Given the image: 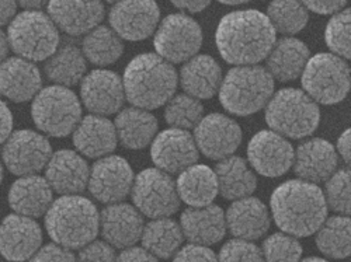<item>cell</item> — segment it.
<instances>
[{
    "label": "cell",
    "instance_id": "cell-1",
    "mask_svg": "<svg viewBox=\"0 0 351 262\" xmlns=\"http://www.w3.org/2000/svg\"><path fill=\"white\" fill-rule=\"evenodd\" d=\"M276 30L258 10H238L218 24L215 42L221 56L232 65H256L266 60L276 42Z\"/></svg>",
    "mask_w": 351,
    "mask_h": 262
},
{
    "label": "cell",
    "instance_id": "cell-2",
    "mask_svg": "<svg viewBox=\"0 0 351 262\" xmlns=\"http://www.w3.org/2000/svg\"><path fill=\"white\" fill-rule=\"evenodd\" d=\"M276 224L291 236L306 237L326 220L328 205L324 191L316 184L292 180L281 184L271 195Z\"/></svg>",
    "mask_w": 351,
    "mask_h": 262
},
{
    "label": "cell",
    "instance_id": "cell-3",
    "mask_svg": "<svg viewBox=\"0 0 351 262\" xmlns=\"http://www.w3.org/2000/svg\"><path fill=\"white\" fill-rule=\"evenodd\" d=\"M178 72L158 53H142L130 62L123 84L125 99L138 108L155 109L166 104L178 89Z\"/></svg>",
    "mask_w": 351,
    "mask_h": 262
},
{
    "label": "cell",
    "instance_id": "cell-4",
    "mask_svg": "<svg viewBox=\"0 0 351 262\" xmlns=\"http://www.w3.org/2000/svg\"><path fill=\"white\" fill-rule=\"evenodd\" d=\"M45 228L49 237L69 250H80L96 239L100 230V215L95 203L76 195H62L52 200L45 213Z\"/></svg>",
    "mask_w": 351,
    "mask_h": 262
},
{
    "label": "cell",
    "instance_id": "cell-5",
    "mask_svg": "<svg viewBox=\"0 0 351 262\" xmlns=\"http://www.w3.org/2000/svg\"><path fill=\"white\" fill-rule=\"evenodd\" d=\"M274 94V79L267 69L257 65H241L230 69L219 86L223 108L238 116L256 114L266 107Z\"/></svg>",
    "mask_w": 351,
    "mask_h": 262
},
{
    "label": "cell",
    "instance_id": "cell-6",
    "mask_svg": "<svg viewBox=\"0 0 351 262\" xmlns=\"http://www.w3.org/2000/svg\"><path fill=\"white\" fill-rule=\"evenodd\" d=\"M266 121L271 131L284 137L302 139L317 129L320 111L305 92L282 89L269 100Z\"/></svg>",
    "mask_w": 351,
    "mask_h": 262
},
{
    "label": "cell",
    "instance_id": "cell-7",
    "mask_svg": "<svg viewBox=\"0 0 351 262\" xmlns=\"http://www.w3.org/2000/svg\"><path fill=\"white\" fill-rule=\"evenodd\" d=\"M6 36L10 49L32 62L47 61L60 48V30L40 10H25L14 16Z\"/></svg>",
    "mask_w": 351,
    "mask_h": 262
},
{
    "label": "cell",
    "instance_id": "cell-8",
    "mask_svg": "<svg viewBox=\"0 0 351 262\" xmlns=\"http://www.w3.org/2000/svg\"><path fill=\"white\" fill-rule=\"evenodd\" d=\"M32 116L41 132L53 137H65L82 120V105L69 87L55 84L41 89L34 97Z\"/></svg>",
    "mask_w": 351,
    "mask_h": 262
},
{
    "label": "cell",
    "instance_id": "cell-9",
    "mask_svg": "<svg viewBox=\"0 0 351 262\" xmlns=\"http://www.w3.org/2000/svg\"><path fill=\"white\" fill-rule=\"evenodd\" d=\"M301 77L305 93L319 104L341 103L350 92V68L335 53H317L309 57Z\"/></svg>",
    "mask_w": 351,
    "mask_h": 262
},
{
    "label": "cell",
    "instance_id": "cell-10",
    "mask_svg": "<svg viewBox=\"0 0 351 262\" xmlns=\"http://www.w3.org/2000/svg\"><path fill=\"white\" fill-rule=\"evenodd\" d=\"M135 208L145 216L169 218L180 208V198L170 174L159 168L143 170L131 188Z\"/></svg>",
    "mask_w": 351,
    "mask_h": 262
},
{
    "label": "cell",
    "instance_id": "cell-11",
    "mask_svg": "<svg viewBox=\"0 0 351 262\" xmlns=\"http://www.w3.org/2000/svg\"><path fill=\"white\" fill-rule=\"evenodd\" d=\"M202 44L201 27L186 14H170L156 28L154 45L170 64H183L197 55Z\"/></svg>",
    "mask_w": 351,
    "mask_h": 262
},
{
    "label": "cell",
    "instance_id": "cell-12",
    "mask_svg": "<svg viewBox=\"0 0 351 262\" xmlns=\"http://www.w3.org/2000/svg\"><path fill=\"white\" fill-rule=\"evenodd\" d=\"M52 156L51 143L38 132L21 129L12 132L3 143L2 160L14 176H32L45 168Z\"/></svg>",
    "mask_w": 351,
    "mask_h": 262
},
{
    "label": "cell",
    "instance_id": "cell-13",
    "mask_svg": "<svg viewBox=\"0 0 351 262\" xmlns=\"http://www.w3.org/2000/svg\"><path fill=\"white\" fill-rule=\"evenodd\" d=\"M159 18L155 0H119L108 16L112 30L128 41L149 38L156 31Z\"/></svg>",
    "mask_w": 351,
    "mask_h": 262
},
{
    "label": "cell",
    "instance_id": "cell-14",
    "mask_svg": "<svg viewBox=\"0 0 351 262\" xmlns=\"http://www.w3.org/2000/svg\"><path fill=\"white\" fill-rule=\"evenodd\" d=\"M134 172L130 163L120 156L100 157L90 170V194L103 203L121 202L131 192Z\"/></svg>",
    "mask_w": 351,
    "mask_h": 262
},
{
    "label": "cell",
    "instance_id": "cell-15",
    "mask_svg": "<svg viewBox=\"0 0 351 262\" xmlns=\"http://www.w3.org/2000/svg\"><path fill=\"white\" fill-rule=\"evenodd\" d=\"M294 149L291 143L274 131L256 133L247 146L252 167L265 177H281L294 163Z\"/></svg>",
    "mask_w": 351,
    "mask_h": 262
},
{
    "label": "cell",
    "instance_id": "cell-16",
    "mask_svg": "<svg viewBox=\"0 0 351 262\" xmlns=\"http://www.w3.org/2000/svg\"><path fill=\"white\" fill-rule=\"evenodd\" d=\"M194 140L198 150L213 160H221L235 153L242 142L241 127L222 114L202 116L195 127Z\"/></svg>",
    "mask_w": 351,
    "mask_h": 262
},
{
    "label": "cell",
    "instance_id": "cell-17",
    "mask_svg": "<svg viewBox=\"0 0 351 262\" xmlns=\"http://www.w3.org/2000/svg\"><path fill=\"white\" fill-rule=\"evenodd\" d=\"M47 8L58 30L72 37L92 31L104 18L101 0H48Z\"/></svg>",
    "mask_w": 351,
    "mask_h": 262
},
{
    "label": "cell",
    "instance_id": "cell-18",
    "mask_svg": "<svg viewBox=\"0 0 351 262\" xmlns=\"http://www.w3.org/2000/svg\"><path fill=\"white\" fill-rule=\"evenodd\" d=\"M80 97L92 114L112 115L121 109L125 100L123 80L111 70H93L82 79Z\"/></svg>",
    "mask_w": 351,
    "mask_h": 262
},
{
    "label": "cell",
    "instance_id": "cell-19",
    "mask_svg": "<svg viewBox=\"0 0 351 262\" xmlns=\"http://www.w3.org/2000/svg\"><path fill=\"white\" fill-rule=\"evenodd\" d=\"M151 155L159 170L167 174H180L197 163L198 148L194 136L187 131L171 128L155 136Z\"/></svg>",
    "mask_w": 351,
    "mask_h": 262
},
{
    "label": "cell",
    "instance_id": "cell-20",
    "mask_svg": "<svg viewBox=\"0 0 351 262\" xmlns=\"http://www.w3.org/2000/svg\"><path fill=\"white\" fill-rule=\"evenodd\" d=\"M41 243L43 231L33 218L14 213L0 223V255L8 261L33 258Z\"/></svg>",
    "mask_w": 351,
    "mask_h": 262
},
{
    "label": "cell",
    "instance_id": "cell-21",
    "mask_svg": "<svg viewBox=\"0 0 351 262\" xmlns=\"http://www.w3.org/2000/svg\"><path fill=\"white\" fill-rule=\"evenodd\" d=\"M90 168L86 160L72 150L53 153L45 166V180L52 191L61 195H76L86 189Z\"/></svg>",
    "mask_w": 351,
    "mask_h": 262
},
{
    "label": "cell",
    "instance_id": "cell-22",
    "mask_svg": "<svg viewBox=\"0 0 351 262\" xmlns=\"http://www.w3.org/2000/svg\"><path fill=\"white\" fill-rule=\"evenodd\" d=\"M43 77L34 62L24 57H6L0 64V94L14 103L33 100L41 90Z\"/></svg>",
    "mask_w": 351,
    "mask_h": 262
},
{
    "label": "cell",
    "instance_id": "cell-23",
    "mask_svg": "<svg viewBox=\"0 0 351 262\" xmlns=\"http://www.w3.org/2000/svg\"><path fill=\"white\" fill-rule=\"evenodd\" d=\"M143 226L139 211L127 203H110L100 215L101 235L114 248L134 246L141 239Z\"/></svg>",
    "mask_w": 351,
    "mask_h": 262
},
{
    "label": "cell",
    "instance_id": "cell-24",
    "mask_svg": "<svg viewBox=\"0 0 351 262\" xmlns=\"http://www.w3.org/2000/svg\"><path fill=\"white\" fill-rule=\"evenodd\" d=\"M294 171L308 183L326 181L337 168V152L324 139L313 137L301 143L294 153Z\"/></svg>",
    "mask_w": 351,
    "mask_h": 262
},
{
    "label": "cell",
    "instance_id": "cell-25",
    "mask_svg": "<svg viewBox=\"0 0 351 262\" xmlns=\"http://www.w3.org/2000/svg\"><path fill=\"white\" fill-rule=\"evenodd\" d=\"M226 228L233 236L245 240H257L270 228L267 207L257 198L245 196L237 199L225 215Z\"/></svg>",
    "mask_w": 351,
    "mask_h": 262
},
{
    "label": "cell",
    "instance_id": "cell-26",
    "mask_svg": "<svg viewBox=\"0 0 351 262\" xmlns=\"http://www.w3.org/2000/svg\"><path fill=\"white\" fill-rule=\"evenodd\" d=\"M73 133L76 150L90 159H100L112 153L117 148L115 127L106 116L87 115L79 121Z\"/></svg>",
    "mask_w": 351,
    "mask_h": 262
},
{
    "label": "cell",
    "instance_id": "cell-27",
    "mask_svg": "<svg viewBox=\"0 0 351 262\" xmlns=\"http://www.w3.org/2000/svg\"><path fill=\"white\" fill-rule=\"evenodd\" d=\"M183 236L201 246H213L221 241L226 233L225 213L219 207H191L182 215Z\"/></svg>",
    "mask_w": 351,
    "mask_h": 262
},
{
    "label": "cell",
    "instance_id": "cell-28",
    "mask_svg": "<svg viewBox=\"0 0 351 262\" xmlns=\"http://www.w3.org/2000/svg\"><path fill=\"white\" fill-rule=\"evenodd\" d=\"M52 192L48 181L37 174L23 176L10 187L9 205L19 215L33 219L41 218L51 207Z\"/></svg>",
    "mask_w": 351,
    "mask_h": 262
},
{
    "label": "cell",
    "instance_id": "cell-29",
    "mask_svg": "<svg viewBox=\"0 0 351 262\" xmlns=\"http://www.w3.org/2000/svg\"><path fill=\"white\" fill-rule=\"evenodd\" d=\"M179 79L189 96L197 100H208L219 90L222 70L213 56L194 55L186 61Z\"/></svg>",
    "mask_w": 351,
    "mask_h": 262
},
{
    "label": "cell",
    "instance_id": "cell-30",
    "mask_svg": "<svg viewBox=\"0 0 351 262\" xmlns=\"http://www.w3.org/2000/svg\"><path fill=\"white\" fill-rule=\"evenodd\" d=\"M309 57V49L302 41L284 37L274 42L266 57L267 72L280 81H292L301 77Z\"/></svg>",
    "mask_w": 351,
    "mask_h": 262
},
{
    "label": "cell",
    "instance_id": "cell-31",
    "mask_svg": "<svg viewBox=\"0 0 351 262\" xmlns=\"http://www.w3.org/2000/svg\"><path fill=\"white\" fill-rule=\"evenodd\" d=\"M115 132L123 146L139 150L148 146L158 132V120L149 111L138 107L123 109L115 118Z\"/></svg>",
    "mask_w": 351,
    "mask_h": 262
},
{
    "label": "cell",
    "instance_id": "cell-32",
    "mask_svg": "<svg viewBox=\"0 0 351 262\" xmlns=\"http://www.w3.org/2000/svg\"><path fill=\"white\" fill-rule=\"evenodd\" d=\"M218 192L230 200L250 196L257 187V180L247 163L237 156L221 159L215 167Z\"/></svg>",
    "mask_w": 351,
    "mask_h": 262
},
{
    "label": "cell",
    "instance_id": "cell-33",
    "mask_svg": "<svg viewBox=\"0 0 351 262\" xmlns=\"http://www.w3.org/2000/svg\"><path fill=\"white\" fill-rule=\"evenodd\" d=\"M176 188L180 200L190 207L210 205L218 195L215 172L202 164H193L183 170Z\"/></svg>",
    "mask_w": 351,
    "mask_h": 262
},
{
    "label": "cell",
    "instance_id": "cell-34",
    "mask_svg": "<svg viewBox=\"0 0 351 262\" xmlns=\"http://www.w3.org/2000/svg\"><path fill=\"white\" fill-rule=\"evenodd\" d=\"M182 227L169 218H158L143 226L141 240L142 247L154 257L167 259L173 257L183 243Z\"/></svg>",
    "mask_w": 351,
    "mask_h": 262
},
{
    "label": "cell",
    "instance_id": "cell-35",
    "mask_svg": "<svg viewBox=\"0 0 351 262\" xmlns=\"http://www.w3.org/2000/svg\"><path fill=\"white\" fill-rule=\"evenodd\" d=\"M47 77L58 86L72 87L82 81L86 73V57L76 45L68 44L58 48L45 64Z\"/></svg>",
    "mask_w": 351,
    "mask_h": 262
},
{
    "label": "cell",
    "instance_id": "cell-36",
    "mask_svg": "<svg viewBox=\"0 0 351 262\" xmlns=\"http://www.w3.org/2000/svg\"><path fill=\"white\" fill-rule=\"evenodd\" d=\"M123 52L124 44L121 37L110 27L97 25L92 31L84 34L82 53L93 65H112L120 60Z\"/></svg>",
    "mask_w": 351,
    "mask_h": 262
},
{
    "label": "cell",
    "instance_id": "cell-37",
    "mask_svg": "<svg viewBox=\"0 0 351 262\" xmlns=\"http://www.w3.org/2000/svg\"><path fill=\"white\" fill-rule=\"evenodd\" d=\"M316 246L329 258L344 259L351 252L350 219L346 215L326 219L316 230Z\"/></svg>",
    "mask_w": 351,
    "mask_h": 262
},
{
    "label": "cell",
    "instance_id": "cell-38",
    "mask_svg": "<svg viewBox=\"0 0 351 262\" xmlns=\"http://www.w3.org/2000/svg\"><path fill=\"white\" fill-rule=\"evenodd\" d=\"M266 16L276 33L278 31L285 36L298 34L306 27L309 20L308 9L302 0H273Z\"/></svg>",
    "mask_w": 351,
    "mask_h": 262
},
{
    "label": "cell",
    "instance_id": "cell-39",
    "mask_svg": "<svg viewBox=\"0 0 351 262\" xmlns=\"http://www.w3.org/2000/svg\"><path fill=\"white\" fill-rule=\"evenodd\" d=\"M166 104L165 118L173 128L187 131L195 128L202 118V104L189 94L171 97Z\"/></svg>",
    "mask_w": 351,
    "mask_h": 262
},
{
    "label": "cell",
    "instance_id": "cell-40",
    "mask_svg": "<svg viewBox=\"0 0 351 262\" xmlns=\"http://www.w3.org/2000/svg\"><path fill=\"white\" fill-rule=\"evenodd\" d=\"M326 189L324 192L328 208L340 213L350 215L351 200H350V170L341 168L335 171L326 180Z\"/></svg>",
    "mask_w": 351,
    "mask_h": 262
},
{
    "label": "cell",
    "instance_id": "cell-41",
    "mask_svg": "<svg viewBox=\"0 0 351 262\" xmlns=\"http://www.w3.org/2000/svg\"><path fill=\"white\" fill-rule=\"evenodd\" d=\"M326 44L330 51L343 57L350 60V10L341 9L335 13L330 18L326 33H325Z\"/></svg>",
    "mask_w": 351,
    "mask_h": 262
},
{
    "label": "cell",
    "instance_id": "cell-42",
    "mask_svg": "<svg viewBox=\"0 0 351 262\" xmlns=\"http://www.w3.org/2000/svg\"><path fill=\"white\" fill-rule=\"evenodd\" d=\"M261 254L267 261H298L302 255V247L288 233H276L263 244Z\"/></svg>",
    "mask_w": 351,
    "mask_h": 262
},
{
    "label": "cell",
    "instance_id": "cell-43",
    "mask_svg": "<svg viewBox=\"0 0 351 262\" xmlns=\"http://www.w3.org/2000/svg\"><path fill=\"white\" fill-rule=\"evenodd\" d=\"M221 261H261L263 254L261 250L252 243V240L238 239L228 241L221 252H219Z\"/></svg>",
    "mask_w": 351,
    "mask_h": 262
},
{
    "label": "cell",
    "instance_id": "cell-44",
    "mask_svg": "<svg viewBox=\"0 0 351 262\" xmlns=\"http://www.w3.org/2000/svg\"><path fill=\"white\" fill-rule=\"evenodd\" d=\"M117 258L114 247L107 241H95L87 243L79 251L80 261H114Z\"/></svg>",
    "mask_w": 351,
    "mask_h": 262
},
{
    "label": "cell",
    "instance_id": "cell-45",
    "mask_svg": "<svg viewBox=\"0 0 351 262\" xmlns=\"http://www.w3.org/2000/svg\"><path fill=\"white\" fill-rule=\"evenodd\" d=\"M215 252L208 246L191 243L186 247H180L174 254V261H215Z\"/></svg>",
    "mask_w": 351,
    "mask_h": 262
},
{
    "label": "cell",
    "instance_id": "cell-46",
    "mask_svg": "<svg viewBox=\"0 0 351 262\" xmlns=\"http://www.w3.org/2000/svg\"><path fill=\"white\" fill-rule=\"evenodd\" d=\"M33 261H75V255L72 250L53 243L40 247L38 251L32 258Z\"/></svg>",
    "mask_w": 351,
    "mask_h": 262
},
{
    "label": "cell",
    "instance_id": "cell-47",
    "mask_svg": "<svg viewBox=\"0 0 351 262\" xmlns=\"http://www.w3.org/2000/svg\"><path fill=\"white\" fill-rule=\"evenodd\" d=\"M302 3L317 14H335L346 6L347 0H302Z\"/></svg>",
    "mask_w": 351,
    "mask_h": 262
},
{
    "label": "cell",
    "instance_id": "cell-48",
    "mask_svg": "<svg viewBox=\"0 0 351 262\" xmlns=\"http://www.w3.org/2000/svg\"><path fill=\"white\" fill-rule=\"evenodd\" d=\"M13 129V115L5 101L0 100V144H3Z\"/></svg>",
    "mask_w": 351,
    "mask_h": 262
},
{
    "label": "cell",
    "instance_id": "cell-49",
    "mask_svg": "<svg viewBox=\"0 0 351 262\" xmlns=\"http://www.w3.org/2000/svg\"><path fill=\"white\" fill-rule=\"evenodd\" d=\"M120 261H156L158 258L154 257L145 247H127L123 248V252L119 255Z\"/></svg>",
    "mask_w": 351,
    "mask_h": 262
},
{
    "label": "cell",
    "instance_id": "cell-50",
    "mask_svg": "<svg viewBox=\"0 0 351 262\" xmlns=\"http://www.w3.org/2000/svg\"><path fill=\"white\" fill-rule=\"evenodd\" d=\"M170 2L173 6L189 13H199L211 5V0H170Z\"/></svg>",
    "mask_w": 351,
    "mask_h": 262
},
{
    "label": "cell",
    "instance_id": "cell-51",
    "mask_svg": "<svg viewBox=\"0 0 351 262\" xmlns=\"http://www.w3.org/2000/svg\"><path fill=\"white\" fill-rule=\"evenodd\" d=\"M17 0H0V27L6 25L16 16Z\"/></svg>",
    "mask_w": 351,
    "mask_h": 262
},
{
    "label": "cell",
    "instance_id": "cell-52",
    "mask_svg": "<svg viewBox=\"0 0 351 262\" xmlns=\"http://www.w3.org/2000/svg\"><path fill=\"white\" fill-rule=\"evenodd\" d=\"M337 153L348 164L350 163V131H344L337 140Z\"/></svg>",
    "mask_w": 351,
    "mask_h": 262
},
{
    "label": "cell",
    "instance_id": "cell-53",
    "mask_svg": "<svg viewBox=\"0 0 351 262\" xmlns=\"http://www.w3.org/2000/svg\"><path fill=\"white\" fill-rule=\"evenodd\" d=\"M17 5L24 10H41L48 5V0H17Z\"/></svg>",
    "mask_w": 351,
    "mask_h": 262
},
{
    "label": "cell",
    "instance_id": "cell-54",
    "mask_svg": "<svg viewBox=\"0 0 351 262\" xmlns=\"http://www.w3.org/2000/svg\"><path fill=\"white\" fill-rule=\"evenodd\" d=\"M9 49H10V47H9L8 36L2 30H0V64H2L8 57Z\"/></svg>",
    "mask_w": 351,
    "mask_h": 262
},
{
    "label": "cell",
    "instance_id": "cell-55",
    "mask_svg": "<svg viewBox=\"0 0 351 262\" xmlns=\"http://www.w3.org/2000/svg\"><path fill=\"white\" fill-rule=\"evenodd\" d=\"M218 2H221L223 5H229V6H238V5L249 3L250 0H218Z\"/></svg>",
    "mask_w": 351,
    "mask_h": 262
},
{
    "label": "cell",
    "instance_id": "cell-56",
    "mask_svg": "<svg viewBox=\"0 0 351 262\" xmlns=\"http://www.w3.org/2000/svg\"><path fill=\"white\" fill-rule=\"evenodd\" d=\"M2 180H3V166L0 163V184H2Z\"/></svg>",
    "mask_w": 351,
    "mask_h": 262
},
{
    "label": "cell",
    "instance_id": "cell-57",
    "mask_svg": "<svg viewBox=\"0 0 351 262\" xmlns=\"http://www.w3.org/2000/svg\"><path fill=\"white\" fill-rule=\"evenodd\" d=\"M306 261H322V262H324L325 259L324 258H317V257H309V258H306Z\"/></svg>",
    "mask_w": 351,
    "mask_h": 262
},
{
    "label": "cell",
    "instance_id": "cell-58",
    "mask_svg": "<svg viewBox=\"0 0 351 262\" xmlns=\"http://www.w3.org/2000/svg\"><path fill=\"white\" fill-rule=\"evenodd\" d=\"M106 2H108V3H115V2H119V0H106Z\"/></svg>",
    "mask_w": 351,
    "mask_h": 262
}]
</instances>
